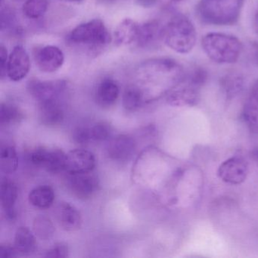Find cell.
I'll use <instances>...</instances> for the list:
<instances>
[{
    "mask_svg": "<svg viewBox=\"0 0 258 258\" xmlns=\"http://www.w3.org/2000/svg\"><path fill=\"white\" fill-rule=\"evenodd\" d=\"M244 0H200L197 14L205 25H233L238 21Z\"/></svg>",
    "mask_w": 258,
    "mask_h": 258,
    "instance_id": "obj_1",
    "label": "cell"
},
{
    "mask_svg": "<svg viewBox=\"0 0 258 258\" xmlns=\"http://www.w3.org/2000/svg\"><path fill=\"white\" fill-rule=\"evenodd\" d=\"M202 47L211 61L221 64L236 62L243 49L242 43L236 37L221 33H209L204 36Z\"/></svg>",
    "mask_w": 258,
    "mask_h": 258,
    "instance_id": "obj_2",
    "label": "cell"
},
{
    "mask_svg": "<svg viewBox=\"0 0 258 258\" xmlns=\"http://www.w3.org/2000/svg\"><path fill=\"white\" fill-rule=\"evenodd\" d=\"M163 40L174 52L188 54L196 46L197 32L188 17L182 14L176 15L164 26Z\"/></svg>",
    "mask_w": 258,
    "mask_h": 258,
    "instance_id": "obj_3",
    "label": "cell"
},
{
    "mask_svg": "<svg viewBox=\"0 0 258 258\" xmlns=\"http://www.w3.org/2000/svg\"><path fill=\"white\" fill-rule=\"evenodd\" d=\"M69 41L75 44L99 47L110 43L111 35L101 19H93L77 26L69 36Z\"/></svg>",
    "mask_w": 258,
    "mask_h": 258,
    "instance_id": "obj_4",
    "label": "cell"
},
{
    "mask_svg": "<svg viewBox=\"0 0 258 258\" xmlns=\"http://www.w3.org/2000/svg\"><path fill=\"white\" fill-rule=\"evenodd\" d=\"M203 84L188 74L183 80L167 93V102L172 106H193L200 99L201 89Z\"/></svg>",
    "mask_w": 258,
    "mask_h": 258,
    "instance_id": "obj_5",
    "label": "cell"
},
{
    "mask_svg": "<svg viewBox=\"0 0 258 258\" xmlns=\"http://www.w3.org/2000/svg\"><path fill=\"white\" fill-rule=\"evenodd\" d=\"M66 154L55 148L40 147L30 155L34 165L43 167L49 173H58L64 170Z\"/></svg>",
    "mask_w": 258,
    "mask_h": 258,
    "instance_id": "obj_6",
    "label": "cell"
},
{
    "mask_svg": "<svg viewBox=\"0 0 258 258\" xmlns=\"http://www.w3.org/2000/svg\"><path fill=\"white\" fill-rule=\"evenodd\" d=\"M64 81H42L31 80L28 84V90L31 96L40 102L60 99L66 90Z\"/></svg>",
    "mask_w": 258,
    "mask_h": 258,
    "instance_id": "obj_7",
    "label": "cell"
},
{
    "mask_svg": "<svg viewBox=\"0 0 258 258\" xmlns=\"http://www.w3.org/2000/svg\"><path fill=\"white\" fill-rule=\"evenodd\" d=\"M248 173L247 161L241 157H232L223 161L218 170L217 176L223 182L231 185H239L244 182Z\"/></svg>",
    "mask_w": 258,
    "mask_h": 258,
    "instance_id": "obj_8",
    "label": "cell"
},
{
    "mask_svg": "<svg viewBox=\"0 0 258 258\" xmlns=\"http://www.w3.org/2000/svg\"><path fill=\"white\" fill-rule=\"evenodd\" d=\"M96 167V158L90 151L75 149L66 154L64 170L69 174L91 173Z\"/></svg>",
    "mask_w": 258,
    "mask_h": 258,
    "instance_id": "obj_9",
    "label": "cell"
},
{
    "mask_svg": "<svg viewBox=\"0 0 258 258\" xmlns=\"http://www.w3.org/2000/svg\"><path fill=\"white\" fill-rule=\"evenodd\" d=\"M67 186L77 199L87 200L96 192L99 182L96 176L90 173L70 174L68 178Z\"/></svg>",
    "mask_w": 258,
    "mask_h": 258,
    "instance_id": "obj_10",
    "label": "cell"
},
{
    "mask_svg": "<svg viewBox=\"0 0 258 258\" xmlns=\"http://www.w3.org/2000/svg\"><path fill=\"white\" fill-rule=\"evenodd\" d=\"M31 68L29 55L22 46H16L9 55L7 75L11 81L18 82L26 78Z\"/></svg>",
    "mask_w": 258,
    "mask_h": 258,
    "instance_id": "obj_11",
    "label": "cell"
},
{
    "mask_svg": "<svg viewBox=\"0 0 258 258\" xmlns=\"http://www.w3.org/2000/svg\"><path fill=\"white\" fill-rule=\"evenodd\" d=\"M37 67L45 73H53L61 69L64 64V55L62 51L55 46H46L38 49L35 53Z\"/></svg>",
    "mask_w": 258,
    "mask_h": 258,
    "instance_id": "obj_12",
    "label": "cell"
},
{
    "mask_svg": "<svg viewBox=\"0 0 258 258\" xmlns=\"http://www.w3.org/2000/svg\"><path fill=\"white\" fill-rule=\"evenodd\" d=\"M136 149V143L132 137L120 135L114 137L108 146V155L113 161L123 162L130 160Z\"/></svg>",
    "mask_w": 258,
    "mask_h": 258,
    "instance_id": "obj_13",
    "label": "cell"
},
{
    "mask_svg": "<svg viewBox=\"0 0 258 258\" xmlns=\"http://www.w3.org/2000/svg\"><path fill=\"white\" fill-rule=\"evenodd\" d=\"M64 110L60 99L45 101L39 103V117L45 126H55L64 120Z\"/></svg>",
    "mask_w": 258,
    "mask_h": 258,
    "instance_id": "obj_14",
    "label": "cell"
},
{
    "mask_svg": "<svg viewBox=\"0 0 258 258\" xmlns=\"http://www.w3.org/2000/svg\"><path fill=\"white\" fill-rule=\"evenodd\" d=\"M56 217L60 226L66 231L78 230L82 224L81 213L68 202H61L57 207Z\"/></svg>",
    "mask_w": 258,
    "mask_h": 258,
    "instance_id": "obj_15",
    "label": "cell"
},
{
    "mask_svg": "<svg viewBox=\"0 0 258 258\" xmlns=\"http://www.w3.org/2000/svg\"><path fill=\"white\" fill-rule=\"evenodd\" d=\"M120 94L118 84L111 78L102 80L96 90L95 99L96 103L104 108L113 106L117 102Z\"/></svg>",
    "mask_w": 258,
    "mask_h": 258,
    "instance_id": "obj_16",
    "label": "cell"
},
{
    "mask_svg": "<svg viewBox=\"0 0 258 258\" xmlns=\"http://www.w3.org/2000/svg\"><path fill=\"white\" fill-rule=\"evenodd\" d=\"M164 27L158 21L153 20L140 25L137 44L141 48L155 46L164 37Z\"/></svg>",
    "mask_w": 258,
    "mask_h": 258,
    "instance_id": "obj_17",
    "label": "cell"
},
{
    "mask_svg": "<svg viewBox=\"0 0 258 258\" xmlns=\"http://www.w3.org/2000/svg\"><path fill=\"white\" fill-rule=\"evenodd\" d=\"M242 114L247 126L253 132L258 133V80L249 91Z\"/></svg>",
    "mask_w": 258,
    "mask_h": 258,
    "instance_id": "obj_18",
    "label": "cell"
},
{
    "mask_svg": "<svg viewBox=\"0 0 258 258\" xmlns=\"http://www.w3.org/2000/svg\"><path fill=\"white\" fill-rule=\"evenodd\" d=\"M140 25L131 19H125L114 31V40L118 46H125L137 42Z\"/></svg>",
    "mask_w": 258,
    "mask_h": 258,
    "instance_id": "obj_19",
    "label": "cell"
},
{
    "mask_svg": "<svg viewBox=\"0 0 258 258\" xmlns=\"http://www.w3.org/2000/svg\"><path fill=\"white\" fill-rule=\"evenodd\" d=\"M0 199L3 208L9 218L13 219L16 216L15 205L18 199V187L11 179H3L0 187Z\"/></svg>",
    "mask_w": 258,
    "mask_h": 258,
    "instance_id": "obj_20",
    "label": "cell"
},
{
    "mask_svg": "<svg viewBox=\"0 0 258 258\" xmlns=\"http://www.w3.org/2000/svg\"><path fill=\"white\" fill-rule=\"evenodd\" d=\"M14 246L19 254L29 255L35 251L37 241L31 229L21 226L16 230Z\"/></svg>",
    "mask_w": 258,
    "mask_h": 258,
    "instance_id": "obj_21",
    "label": "cell"
},
{
    "mask_svg": "<svg viewBox=\"0 0 258 258\" xmlns=\"http://www.w3.org/2000/svg\"><path fill=\"white\" fill-rule=\"evenodd\" d=\"M55 199V192L52 187L43 185L31 190L28 196L30 204L40 209L50 208Z\"/></svg>",
    "mask_w": 258,
    "mask_h": 258,
    "instance_id": "obj_22",
    "label": "cell"
},
{
    "mask_svg": "<svg viewBox=\"0 0 258 258\" xmlns=\"http://www.w3.org/2000/svg\"><path fill=\"white\" fill-rule=\"evenodd\" d=\"M220 87L227 99H230L241 93L244 87V78L237 72H230L222 77Z\"/></svg>",
    "mask_w": 258,
    "mask_h": 258,
    "instance_id": "obj_23",
    "label": "cell"
},
{
    "mask_svg": "<svg viewBox=\"0 0 258 258\" xmlns=\"http://www.w3.org/2000/svg\"><path fill=\"white\" fill-rule=\"evenodd\" d=\"M19 158L14 146H7L1 148L0 167L4 173L10 174L17 170Z\"/></svg>",
    "mask_w": 258,
    "mask_h": 258,
    "instance_id": "obj_24",
    "label": "cell"
},
{
    "mask_svg": "<svg viewBox=\"0 0 258 258\" xmlns=\"http://www.w3.org/2000/svg\"><path fill=\"white\" fill-rule=\"evenodd\" d=\"M122 101L126 111H136L143 104V93L137 86H129L123 93Z\"/></svg>",
    "mask_w": 258,
    "mask_h": 258,
    "instance_id": "obj_25",
    "label": "cell"
},
{
    "mask_svg": "<svg viewBox=\"0 0 258 258\" xmlns=\"http://www.w3.org/2000/svg\"><path fill=\"white\" fill-rule=\"evenodd\" d=\"M48 0H27L22 7V11L27 18L37 19L46 13Z\"/></svg>",
    "mask_w": 258,
    "mask_h": 258,
    "instance_id": "obj_26",
    "label": "cell"
},
{
    "mask_svg": "<svg viewBox=\"0 0 258 258\" xmlns=\"http://www.w3.org/2000/svg\"><path fill=\"white\" fill-rule=\"evenodd\" d=\"M22 118L20 110L11 104L2 103L0 106V123L2 126L11 124Z\"/></svg>",
    "mask_w": 258,
    "mask_h": 258,
    "instance_id": "obj_27",
    "label": "cell"
},
{
    "mask_svg": "<svg viewBox=\"0 0 258 258\" xmlns=\"http://www.w3.org/2000/svg\"><path fill=\"white\" fill-rule=\"evenodd\" d=\"M34 229L36 235L43 240H47L54 233V226L47 217L40 216L34 222Z\"/></svg>",
    "mask_w": 258,
    "mask_h": 258,
    "instance_id": "obj_28",
    "label": "cell"
},
{
    "mask_svg": "<svg viewBox=\"0 0 258 258\" xmlns=\"http://www.w3.org/2000/svg\"><path fill=\"white\" fill-rule=\"evenodd\" d=\"M91 134L92 140L94 141H105L111 137V126L107 122H99L91 127Z\"/></svg>",
    "mask_w": 258,
    "mask_h": 258,
    "instance_id": "obj_29",
    "label": "cell"
},
{
    "mask_svg": "<svg viewBox=\"0 0 258 258\" xmlns=\"http://www.w3.org/2000/svg\"><path fill=\"white\" fill-rule=\"evenodd\" d=\"M69 247L66 243L58 242L54 244L46 251V257L63 258L69 256Z\"/></svg>",
    "mask_w": 258,
    "mask_h": 258,
    "instance_id": "obj_30",
    "label": "cell"
},
{
    "mask_svg": "<svg viewBox=\"0 0 258 258\" xmlns=\"http://www.w3.org/2000/svg\"><path fill=\"white\" fill-rule=\"evenodd\" d=\"M73 139L78 144H87L92 140L91 128L78 127L73 132Z\"/></svg>",
    "mask_w": 258,
    "mask_h": 258,
    "instance_id": "obj_31",
    "label": "cell"
},
{
    "mask_svg": "<svg viewBox=\"0 0 258 258\" xmlns=\"http://www.w3.org/2000/svg\"><path fill=\"white\" fill-rule=\"evenodd\" d=\"M19 255L17 250L14 245L5 244L0 245V257L13 258Z\"/></svg>",
    "mask_w": 258,
    "mask_h": 258,
    "instance_id": "obj_32",
    "label": "cell"
},
{
    "mask_svg": "<svg viewBox=\"0 0 258 258\" xmlns=\"http://www.w3.org/2000/svg\"><path fill=\"white\" fill-rule=\"evenodd\" d=\"M8 53H7V48L1 45L0 46V68H1V77L4 78L7 75V63H8Z\"/></svg>",
    "mask_w": 258,
    "mask_h": 258,
    "instance_id": "obj_33",
    "label": "cell"
},
{
    "mask_svg": "<svg viewBox=\"0 0 258 258\" xmlns=\"http://www.w3.org/2000/svg\"><path fill=\"white\" fill-rule=\"evenodd\" d=\"M137 5L143 8H152L158 3V0H136Z\"/></svg>",
    "mask_w": 258,
    "mask_h": 258,
    "instance_id": "obj_34",
    "label": "cell"
},
{
    "mask_svg": "<svg viewBox=\"0 0 258 258\" xmlns=\"http://www.w3.org/2000/svg\"><path fill=\"white\" fill-rule=\"evenodd\" d=\"M253 27L255 33L258 36V7L256 9V12H255L254 16H253Z\"/></svg>",
    "mask_w": 258,
    "mask_h": 258,
    "instance_id": "obj_35",
    "label": "cell"
},
{
    "mask_svg": "<svg viewBox=\"0 0 258 258\" xmlns=\"http://www.w3.org/2000/svg\"><path fill=\"white\" fill-rule=\"evenodd\" d=\"M98 1L103 4H111L115 2L116 0H98Z\"/></svg>",
    "mask_w": 258,
    "mask_h": 258,
    "instance_id": "obj_36",
    "label": "cell"
},
{
    "mask_svg": "<svg viewBox=\"0 0 258 258\" xmlns=\"http://www.w3.org/2000/svg\"><path fill=\"white\" fill-rule=\"evenodd\" d=\"M61 1L67 3H74V4H79V3L82 2L83 0H61Z\"/></svg>",
    "mask_w": 258,
    "mask_h": 258,
    "instance_id": "obj_37",
    "label": "cell"
},
{
    "mask_svg": "<svg viewBox=\"0 0 258 258\" xmlns=\"http://www.w3.org/2000/svg\"><path fill=\"white\" fill-rule=\"evenodd\" d=\"M253 157L256 161H258V149H255L253 152Z\"/></svg>",
    "mask_w": 258,
    "mask_h": 258,
    "instance_id": "obj_38",
    "label": "cell"
},
{
    "mask_svg": "<svg viewBox=\"0 0 258 258\" xmlns=\"http://www.w3.org/2000/svg\"><path fill=\"white\" fill-rule=\"evenodd\" d=\"M170 1H172V2L178 3L180 2L182 0H170Z\"/></svg>",
    "mask_w": 258,
    "mask_h": 258,
    "instance_id": "obj_39",
    "label": "cell"
}]
</instances>
